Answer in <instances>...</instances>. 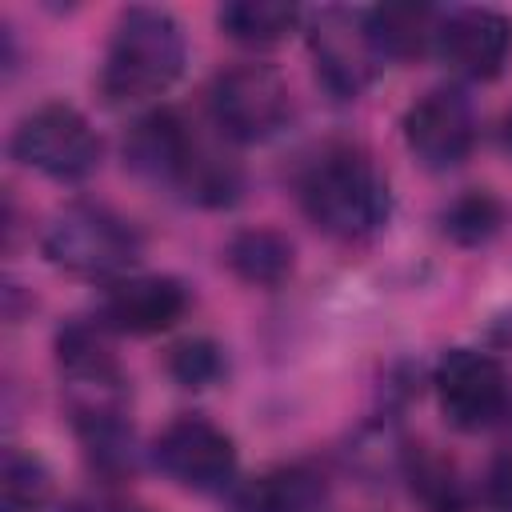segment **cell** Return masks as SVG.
I'll return each instance as SVG.
<instances>
[{
  "label": "cell",
  "mask_w": 512,
  "mask_h": 512,
  "mask_svg": "<svg viewBox=\"0 0 512 512\" xmlns=\"http://www.w3.org/2000/svg\"><path fill=\"white\" fill-rule=\"evenodd\" d=\"M40 248L48 264L84 276V280H124L140 256H144V236L132 220L104 204H68L60 208L40 236Z\"/></svg>",
  "instance_id": "obj_3"
},
{
  "label": "cell",
  "mask_w": 512,
  "mask_h": 512,
  "mask_svg": "<svg viewBox=\"0 0 512 512\" xmlns=\"http://www.w3.org/2000/svg\"><path fill=\"white\" fill-rule=\"evenodd\" d=\"M188 312V288L172 276H124L100 300V324L108 332L156 336Z\"/></svg>",
  "instance_id": "obj_13"
},
{
  "label": "cell",
  "mask_w": 512,
  "mask_h": 512,
  "mask_svg": "<svg viewBox=\"0 0 512 512\" xmlns=\"http://www.w3.org/2000/svg\"><path fill=\"white\" fill-rule=\"evenodd\" d=\"M304 216L340 244L372 240L392 216V192L380 168L356 148H328L300 180Z\"/></svg>",
  "instance_id": "obj_1"
},
{
  "label": "cell",
  "mask_w": 512,
  "mask_h": 512,
  "mask_svg": "<svg viewBox=\"0 0 512 512\" xmlns=\"http://www.w3.org/2000/svg\"><path fill=\"white\" fill-rule=\"evenodd\" d=\"M288 84L268 64H232L208 88V116L224 140L264 144L288 124Z\"/></svg>",
  "instance_id": "obj_6"
},
{
  "label": "cell",
  "mask_w": 512,
  "mask_h": 512,
  "mask_svg": "<svg viewBox=\"0 0 512 512\" xmlns=\"http://www.w3.org/2000/svg\"><path fill=\"white\" fill-rule=\"evenodd\" d=\"M68 512H148V508L120 500V496H88V500H76Z\"/></svg>",
  "instance_id": "obj_24"
},
{
  "label": "cell",
  "mask_w": 512,
  "mask_h": 512,
  "mask_svg": "<svg viewBox=\"0 0 512 512\" xmlns=\"http://www.w3.org/2000/svg\"><path fill=\"white\" fill-rule=\"evenodd\" d=\"M188 60L184 28L164 8H124L112 24L104 68H100V92L108 104H144L164 96Z\"/></svg>",
  "instance_id": "obj_2"
},
{
  "label": "cell",
  "mask_w": 512,
  "mask_h": 512,
  "mask_svg": "<svg viewBox=\"0 0 512 512\" xmlns=\"http://www.w3.org/2000/svg\"><path fill=\"white\" fill-rule=\"evenodd\" d=\"M224 264L232 268L236 280H244L252 288H276L292 276L296 248L276 228H240L224 244Z\"/></svg>",
  "instance_id": "obj_15"
},
{
  "label": "cell",
  "mask_w": 512,
  "mask_h": 512,
  "mask_svg": "<svg viewBox=\"0 0 512 512\" xmlns=\"http://www.w3.org/2000/svg\"><path fill=\"white\" fill-rule=\"evenodd\" d=\"M436 56L464 80H492L512 56V20L496 8H452L440 12Z\"/></svg>",
  "instance_id": "obj_12"
},
{
  "label": "cell",
  "mask_w": 512,
  "mask_h": 512,
  "mask_svg": "<svg viewBox=\"0 0 512 512\" xmlns=\"http://www.w3.org/2000/svg\"><path fill=\"white\" fill-rule=\"evenodd\" d=\"M300 20H304V12L296 4H284V0H232L216 12L220 32L236 44H248V48L280 44L288 32H296Z\"/></svg>",
  "instance_id": "obj_17"
},
{
  "label": "cell",
  "mask_w": 512,
  "mask_h": 512,
  "mask_svg": "<svg viewBox=\"0 0 512 512\" xmlns=\"http://www.w3.org/2000/svg\"><path fill=\"white\" fill-rule=\"evenodd\" d=\"M324 476L304 464H284L236 480L228 488V512H320Z\"/></svg>",
  "instance_id": "obj_14"
},
{
  "label": "cell",
  "mask_w": 512,
  "mask_h": 512,
  "mask_svg": "<svg viewBox=\"0 0 512 512\" xmlns=\"http://www.w3.org/2000/svg\"><path fill=\"white\" fill-rule=\"evenodd\" d=\"M504 224V204L488 192V188H468L460 192L444 212H440V228L452 244L460 248H480L488 244Z\"/></svg>",
  "instance_id": "obj_20"
},
{
  "label": "cell",
  "mask_w": 512,
  "mask_h": 512,
  "mask_svg": "<svg viewBox=\"0 0 512 512\" xmlns=\"http://www.w3.org/2000/svg\"><path fill=\"white\" fill-rule=\"evenodd\" d=\"M200 152H204V140H196L192 124L172 108L144 112L124 136V164L136 176L152 184H168L176 192H184Z\"/></svg>",
  "instance_id": "obj_11"
},
{
  "label": "cell",
  "mask_w": 512,
  "mask_h": 512,
  "mask_svg": "<svg viewBox=\"0 0 512 512\" xmlns=\"http://www.w3.org/2000/svg\"><path fill=\"white\" fill-rule=\"evenodd\" d=\"M432 388L440 400V412L460 432L492 428L508 408V372L496 356L476 348H452L440 356L432 372Z\"/></svg>",
  "instance_id": "obj_9"
},
{
  "label": "cell",
  "mask_w": 512,
  "mask_h": 512,
  "mask_svg": "<svg viewBox=\"0 0 512 512\" xmlns=\"http://www.w3.org/2000/svg\"><path fill=\"white\" fill-rule=\"evenodd\" d=\"M152 464L188 492H228L236 484V440L204 416H176L152 440Z\"/></svg>",
  "instance_id": "obj_8"
},
{
  "label": "cell",
  "mask_w": 512,
  "mask_h": 512,
  "mask_svg": "<svg viewBox=\"0 0 512 512\" xmlns=\"http://www.w3.org/2000/svg\"><path fill=\"white\" fill-rule=\"evenodd\" d=\"M488 500L496 512H512V460H500L488 480Z\"/></svg>",
  "instance_id": "obj_23"
},
{
  "label": "cell",
  "mask_w": 512,
  "mask_h": 512,
  "mask_svg": "<svg viewBox=\"0 0 512 512\" xmlns=\"http://www.w3.org/2000/svg\"><path fill=\"white\" fill-rule=\"evenodd\" d=\"M368 32L384 60H412L428 44H436L440 12L428 4H380L368 8Z\"/></svg>",
  "instance_id": "obj_16"
},
{
  "label": "cell",
  "mask_w": 512,
  "mask_h": 512,
  "mask_svg": "<svg viewBox=\"0 0 512 512\" xmlns=\"http://www.w3.org/2000/svg\"><path fill=\"white\" fill-rule=\"evenodd\" d=\"M408 476H412V492L424 500L428 512H464V484L448 460L432 452H412Z\"/></svg>",
  "instance_id": "obj_21"
},
{
  "label": "cell",
  "mask_w": 512,
  "mask_h": 512,
  "mask_svg": "<svg viewBox=\"0 0 512 512\" xmlns=\"http://www.w3.org/2000/svg\"><path fill=\"white\" fill-rule=\"evenodd\" d=\"M72 428L84 444V460L92 472H100L104 480H124L136 472V432L128 424V412L76 420Z\"/></svg>",
  "instance_id": "obj_18"
},
{
  "label": "cell",
  "mask_w": 512,
  "mask_h": 512,
  "mask_svg": "<svg viewBox=\"0 0 512 512\" xmlns=\"http://www.w3.org/2000/svg\"><path fill=\"white\" fill-rule=\"evenodd\" d=\"M48 500H52L48 464L28 448L8 444L0 456V512H44Z\"/></svg>",
  "instance_id": "obj_19"
},
{
  "label": "cell",
  "mask_w": 512,
  "mask_h": 512,
  "mask_svg": "<svg viewBox=\"0 0 512 512\" xmlns=\"http://www.w3.org/2000/svg\"><path fill=\"white\" fill-rule=\"evenodd\" d=\"M404 144L428 172L460 168L476 144V108L460 88H428L404 112Z\"/></svg>",
  "instance_id": "obj_10"
},
{
  "label": "cell",
  "mask_w": 512,
  "mask_h": 512,
  "mask_svg": "<svg viewBox=\"0 0 512 512\" xmlns=\"http://www.w3.org/2000/svg\"><path fill=\"white\" fill-rule=\"evenodd\" d=\"M168 372L180 388H212L224 376V352H220V344H212L204 336L180 340L168 352Z\"/></svg>",
  "instance_id": "obj_22"
},
{
  "label": "cell",
  "mask_w": 512,
  "mask_h": 512,
  "mask_svg": "<svg viewBox=\"0 0 512 512\" xmlns=\"http://www.w3.org/2000/svg\"><path fill=\"white\" fill-rule=\"evenodd\" d=\"M12 156L56 180V184H76V180H88L100 164V136L96 128L88 124V116L72 104H40L32 108L16 132H12Z\"/></svg>",
  "instance_id": "obj_5"
},
{
  "label": "cell",
  "mask_w": 512,
  "mask_h": 512,
  "mask_svg": "<svg viewBox=\"0 0 512 512\" xmlns=\"http://www.w3.org/2000/svg\"><path fill=\"white\" fill-rule=\"evenodd\" d=\"M308 52L316 64V80L336 100H356L376 72L384 68V56L372 44L368 16L352 8H320L308 16Z\"/></svg>",
  "instance_id": "obj_7"
},
{
  "label": "cell",
  "mask_w": 512,
  "mask_h": 512,
  "mask_svg": "<svg viewBox=\"0 0 512 512\" xmlns=\"http://www.w3.org/2000/svg\"><path fill=\"white\" fill-rule=\"evenodd\" d=\"M56 364H60L72 424L128 408V380L116 364V352L108 344V328L100 320L64 324L56 332Z\"/></svg>",
  "instance_id": "obj_4"
}]
</instances>
